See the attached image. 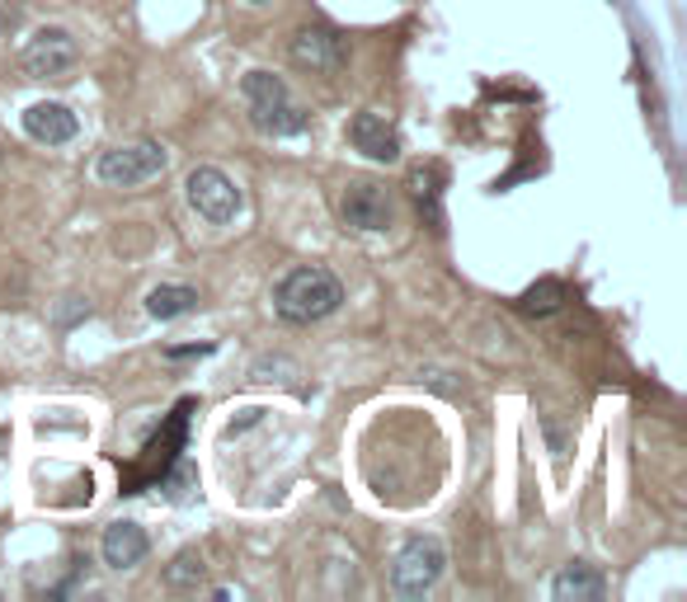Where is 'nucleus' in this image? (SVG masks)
I'll list each match as a JSON object with an SVG mask.
<instances>
[{
	"instance_id": "f257e3e1",
	"label": "nucleus",
	"mask_w": 687,
	"mask_h": 602,
	"mask_svg": "<svg viewBox=\"0 0 687 602\" xmlns=\"http://www.w3.org/2000/svg\"><path fill=\"white\" fill-rule=\"evenodd\" d=\"M344 301L340 278L321 264H307V269H292L283 282L273 288V311L283 315L288 325H311V321H325V315Z\"/></svg>"
},
{
	"instance_id": "f03ea898",
	"label": "nucleus",
	"mask_w": 687,
	"mask_h": 602,
	"mask_svg": "<svg viewBox=\"0 0 687 602\" xmlns=\"http://www.w3.org/2000/svg\"><path fill=\"white\" fill-rule=\"evenodd\" d=\"M245 104H250V122L264 137H297L307 132V109L288 95V85L269 76V71H250L245 76Z\"/></svg>"
},
{
	"instance_id": "7ed1b4c3",
	"label": "nucleus",
	"mask_w": 687,
	"mask_h": 602,
	"mask_svg": "<svg viewBox=\"0 0 687 602\" xmlns=\"http://www.w3.org/2000/svg\"><path fill=\"white\" fill-rule=\"evenodd\" d=\"M448 570V551H443V541H433V537H415V541H405L400 546V556L391 565V589L400 598H425L438 579H443Z\"/></svg>"
},
{
	"instance_id": "20e7f679",
	"label": "nucleus",
	"mask_w": 687,
	"mask_h": 602,
	"mask_svg": "<svg viewBox=\"0 0 687 602\" xmlns=\"http://www.w3.org/2000/svg\"><path fill=\"white\" fill-rule=\"evenodd\" d=\"M165 170V147L161 141H137V147H114L99 155V180L114 189H137Z\"/></svg>"
},
{
	"instance_id": "39448f33",
	"label": "nucleus",
	"mask_w": 687,
	"mask_h": 602,
	"mask_svg": "<svg viewBox=\"0 0 687 602\" xmlns=\"http://www.w3.org/2000/svg\"><path fill=\"white\" fill-rule=\"evenodd\" d=\"M184 189H189V203H193V212H198L203 222H213V226L236 222V217H240V207H245L240 189H236L232 180H226L222 170H213V165L193 170Z\"/></svg>"
},
{
	"instance_id": "423d86ee",
	"label": "nucleus",
	"mask_w": 687,
	"mask_h": 602,
	"mask_svg": "<svg viewBox=\"0 0 687 602\" xmlns=\"http://www.w3.org/2000/svg\"><path fill=\"white\" fill-rule=\"evenodd\" d=\"M340 217H344V226H354V232H386V226L396 222V203L382 184L354 180L340 198Z\"/></svg>"
},
{
	"instance_id": "0eeeda50",
	"label": "nucleus",
	"mask_w": 687,
	"mask_h": 602,
	"mask_svg": "<svg viewBox=\"0 0 687 602\" xmlns=\"http://www.w3.org/2000/svg\"><path fill=\"white\" fill-rule=\"evenodd\" d=\"M76 62V39L66 29H43V33H33L29 47H24V71L29 76H62L66 66Z\"/></svg>"
},
{
	"instance_id": "6e6552de",
	"label": "nucleus",
	"mask_w": 687,
	"mask_h": 602,
	"mask_svg": "<svg viewBox=\"0 0 687 602\" xmlns=\"http://www.w3.org/2000/svg\"><path fill=\"white\" fill-rule=\"evenodd\" d=\"M292 62L297 66H307V71H340L344 66V39L334 29L325 24H307V29H297V39H292Z\"/></svg>"
},
{
	"instance_id": "1a4fd4ad",
	"label": "nucleus",
	"mask_w": 687,
	"mask_h": 602,
	"mask_svg": "<svg viewBox=\"0 0 687 602\" xmlns=\"http://www.w3.org/2000/svg\"><path fill=\"white\" fill-rule=\"evenodd\" d=\"M348 141H354V151H363L367 161H377V165H391L400 155V132L382 114H358L348 122Z\"/></svg>"
},
{
	"instance_id": "9d476101",
	"label": "nucleus",
	"mask_w": 687,
	"mask_h": 602,
	"mask_svg": "<svg viewBox=\"0 0 687 602\" xmlns=\"http://www.w3.org/2000/svg\"><path fill=\"white\" fill-rule=\"evenodd\" d=\"M151 551V541L147 533L137 523H114V527H104V541H99V556L109 570H137V565L147 560Z\"/></svg>"
},
{
	"instance_id": "9b49d317",
	"label": "nucleus",
	"mask_w": 687,
	"mask_h": 602,
	"mask_svg": "<svg viewBox=\"0 0 687 602\" xmlns=\"http://www.w3.org/2000/svg\"><path fill=\"white\" fill-rule=\"evenodd\" d=\"M24 132L33 141H43V147H62V141L76 137V114L66 104H33L24 114Z\"/></svg>"
},
{
	"instance_id": "f8f14e48",
	"label": "nucleus",
	"mask_w": 687,
	"mask_h": 602,
	"mask_svg": "<svg viewBox=\"0 0 687 602\" xmlns=\"http://www.w3.org/2000/svg\"><path fill=\"white\" fill-rule=\"evenodd\" d=\"M556 602H598L603 598V574L593 570V565H570L566 574L556 579Z\"/></svg>"
},
{
	"instance_id": "ddd939ff",
	"label": "nucleus",
	"mask_w": 687,
	"mask_h": 602,
	"mask_svg": "<svg viewBox=\"0 0 687 602\" xmlns=\"http://www.w3.org/2000/svg\"><path fill=\"white\" fill-rule=\"evenodd\" d=\"M193 307H198V292L193 288H155L147 297V311L155 321H180V315H189Z\"/></svg>"
},
{
	"instance_id": "4468645a",
	"label": "nucleus",
	"mask_w": 687,
	"mask_h": 602,
	"mask_svg": "<svg viewBox=\"0 0 687 602\" xmlns=\"http://www.w3.org/2000/svg\"><path fill=\"white\" fill-rule=\"evenodd\" d=\"M560 301H566V288H560L556 278H546V282H537V288L523 292L518 307H523L527 315H551V311H560Z\"/></svg>"
},
{
	"instance_id": "2eb2a0df",
	"label": "nucleus",
	"mask_w": 687,
	"mask_h": 602,
	"mask_svg": "<svg viewBox=\"0 0 687 602\" xmlns=\"http://www.w3.org/2000/svg\"><path fill=\"white\" fill-rule=\"evenodd\" d=\"M438 184H443V170L438 165H419L410 174V189H415L419 207H429V217H438Z\"/></svg>"
},
{
	"instance_id": "dca6fc26",
	"label": "nucleus",
	"mask_w": 687,
	"mask_h": 602,
	"mask_svg": "<svg viewBox=\"0 0 687 602\" xmlns=\"http://www.w3.org/2000/svg\"><path fill=\"white\" fill-rule=\"evenodd\" d=\"M165 579L180 583V589H184V583H198L203 579V556L198 551H180V556H174V565L165 570Z\"/></svg>"
},
{
	"instance_id": "f3484780",
	"label": "nucleus",
	"mask_w": 687,
	"mask_h": 602,
	"mask_svg": "<svg viewBox=\"0 0 687 602\" xmlns=\"http://www.w3.org/2000/svg\"><path fill=\"white\" fill-rule=\"evenodd\" d=\"M250 6H264V0H250Z\"/></svg>"
}]
</instances>
